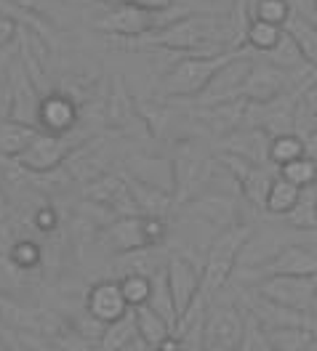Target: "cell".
Masks as SVG:
<instances>
[{"mask_svg": "<svg viewBox=\"0 0 317 351\" xmlns=\"http://www.w3.org/2000/svg\"><path fill=\"white\" fill-rule=\"evenodd\" d=\"M8 261H11L14 269H19V271H32V269H38L43 263V250H40L38 242L16 240L8 247Z\"/></svg>", "mask_w": 317, "mask_h": 351, "instance_id": "836d02e7", "label": "cell"}, {"mask_svg": "<svg viewBox=\"0 0 317 351\" xmlns=\"http://www.w3.org/2000/svg\"><path fill=\"white\" fill-rule=\"evenodd\" d=\"M298 107L307 112L309 117H317V80L298 96Z\"/></svg>", "mask_w": 317, "mask_h": 351, "instance_id": "ab89813d", "label": "cell"}, {"mask_svg": "<svg viewBox=\"0 0 317 351\" xmlns=\"http://www.w3.org/2000/svg\"><path fill=\"white\" fill-rule=\"evenodd\" d=\"M165 280H168V290H171L176 314L181 317L200 295V269L192 261H187L184 256H168Z\"/></svg>", "mask_w": 317, "mask_h": 351, "instance_id": "4fadbf2b", "label": "cell"}, {"mask_svg": "<svg viewBox=\"0 0 317 351\" xmlns=\"http://www.w3.org/2000/svg\"><path fill=\"white\" fill-rule=\"evenodd\" d=\"M0 240H3V237H0Z\"/></svg>", "mask_w": 317, "mask_h": 351, "instance_id": "681fc988", "label": "cell"}, {"mask_svg": "<svg viewBox=\"0 0 317 351\" xmlns=\"http://www.w3.org/2000/svg\"><path fill=\"white\" fill-rule=\"evenodd\" d=\"M298 192L294 184H288L285 178L274 176L270 184V192H267V199H264V210L272 213V216H288V210L296 205L298 199Z\"/></svg>", "mask_w": 317, "mask_h": 351, "instance_id": "4316f807", "label": "cell"}, {"mask_svg": "<svg viewBox=\"0 0 317 351\" xmlns=\"http://www.w3.org/2000/svg\"><path fill=\"white\" fill-rule=\"evenodd\" d=\"M267 56H270V64L283 69V72H294V69L307 64L304 56H301V51H298V45H296V40L285 29H283V38L277 40V45L272 48Z\"/></svg>", "mask_w": 317, "mask_h": 351, "instance_id": "1f68e13d", "label": "cell"}, {"mask_svg": "<svg viewBox=\"0 0 317 351\" xmlns=\"http://www.w3.org/2000/svg\"><path fill=\"white\" fill-rule=\"evenodd\" d=\"M309 247H312V250H315V253H317V242H315V245H309Z\"/></svg>", "mask_w": 317, "mask_h": 351, "instance_id": "bcb514c9", "label": "cell"}, {"mask_svg": "<svg viewBox=\"0 0 317 351\" xmlns=\"http://www.w3.org/2000/svg\"><path fill=\"white\" fill-rule=\"evenodd\" d=\"M32 226H35L38 232H43V234H51V232H56V226H59V213H56L51 205H40V208L35 210V216H32Z\"/></svg>", "mask_w": 317, "mask_h": 351, "instance_id": "8d00e7d4", "label": "cell"}, {"mask_svg": "<svg viewBox=\"0 0 317 351\" xmlns=\"http://www.w3.org/2000/svg\"><path fill=\"white\" fill-rule=\"evenodd\" d=\"M304 154H307V144H304V138L298 133H280V136H272L270 138L267 162H272L274 168H283V165L294 162V160L304 157Z\"/></svg>", "mask_w": 317, "mask_h": 351, "instance_id": "cb8c5ba5", "label": "cell"}, {"mask_svg": "<svg viewBox=\"0 0 317 351\" xmlns=\"http://www.w3.org/2000/svg\"><path fill=\"white\" fill-rule=\"evenodd\" d=\"M304 351H317V332H312V338H309V343L304 346Z\"/></svg>", "mask_w": 317, "mask_h": 351, "instance_id": "7bdbcfd3", "label": "cell"}, {"mask_svg": "<svg viewBox=\"0 0 317 351\" xmlns=\"http://www.w3.org/2000/svg\"><path fill=\"white\" fill-rule=\"evenodd\" d=\"M312 328H277L264 330L267 341H270L272 351H304V346L312 338Z\"/></svg>", "mask_w": 317, "mask_h": 351, "instance_id": "4dcf8cb0", "label": "cell"}, {"mask_svg": "<svg viewBox=\"0 0 317 351\" xmlns=\"http://www.w3.org/2000/svg\"><path fill=\"white\" fill-rule=\"evenodd\" d=\"M189 213H192L195 219H203L205 223L216 226V229H229V226L240 223V221H237V210H235V205H232V199H226V197L198 199V202H192V205H189Z\"/></svg>", "mask_w": 317, "mask_h": 351, "instance_id": "d6986e66", "label": "cell"}, {"mask_svg": "<svg viewBox=\"0 0 317 351\" xmlns=\"http://www.w3.org/2000/svg\"><path fill=\"white\" fill-rule=\"evenodd\" d=\"M312 234H315V240H317V229H315V232H312Z\"/></svg>", "mask_w": 317, "mask_h": 351, "instance_id": "7dc6e473", "label": "cell"}, {"mask_svg": "<svg viewBox=\"0 0 317 351\" xmlns=\"http://www.w3.org/2000/svg\"><path fill=\"white\" fill-rule=\"evenodd\" d=\"M264 301H272L277 306L294 308L309 314L317 304V277H294V274H272L256 280L250 287Z\"/></svg>", "mask_w": 317, "mask_h": 351, "instance_id": "8992f818", "label": "cell"}, {"mask_svg": "<svg viewBox=\"0 0 317 351\" xmlns=\"http://www.w3.org/2000/svg\"><path fill=\"white\" fill-rule=\"evenodd\" d=\"M117 285H120V293H123L128 308H139L150 301V287L152 285H150V277H144V274H123L117 280Z\"/></svg>", "mask_w": 317, "mask_h": 351, "instance_id": "e575fe53", "label": "cell"}, {"mask_svg": "<svg viewBox=\"0 0 317 351\" xmlns=\"http://www.w3.org/2000/svg\"><path fill=\"white\" fill-rule=\"evenodd\" d=\"M80 120V107L75 104V99L67 93L51 90L40 96L38 104V114H35V128L48 136H67L69 131H75Z\"/></svg>", "mask_w": 317, "mask_h": 351, "instance_id": "30bf717a", "label": "cell"}, {"mask_svg": "<svg viewBox=\"0 0 317 351\" xmlns=\"http://www.w3.org/2000/svg\"><path fill=\"white\" fill-rule=\"evenodd\" d=\"M222 168L226 173L235 178V184L240 186L243 197L248 199L253 208H264V199H267V192H270V184L274 176L267 171V165H253L248 160L237 157V154L224 152L219 157Z\"/></svg>", "mask_w": 317, "mask_h": 351, "instance_id": "8fae6325", "label": "cell"}, {"mask_svg": "<svg viewBox=\"0 0 317 351\" xmlns=\"http://www.w3.org/2000/svg\"><path fill=\"white\" fill-rule=\"evenodd\" d=\"M134 338H136L134 314L128 311L123 319H117V322L104 328L102 338H99V351H120V349H126Z\"/></svg>", "mask_w": 317, "mask_h": 351, "instance_id": "f1b7e54d", "label": "cell"}, {"mask_svg": "<svg viewBox=\"0 0 317 351\" xmlns=\"http://www.w3.org/2000/svg\"><path fill=\"white\" fill-rule=\"evenodd\" d=\"M75 152V144H69L67 136H48V133H38L30 147L16 157V165L24 173H51L56 168H62Z\"/></svg>", "mask_w": 317, "mask_h": 351, "instance_id": "ba28073f", "label": "cell"}, {"mask_svg": "<svg viewBox=\"0 0 317 351\" xmlns=\"http://www.w3.org/2000/svg\"><path fill=\"white\" fill-rule=\"evenodd\" d=\"M283 29L296 40L298 51H301V56H304V62L317 69V24L309 22V19H304L301 14H296L294 11L291 19L285 22Z\"/></svg>", "mask_w": 317, "mask_h": 351, "instance_id": "7402d4cb", "label": "cell"}, {"mask_svg": "<svg viewBox=\"0 0 317 351\" xmlns=\"http://www.w3.org/2000/svg\"><path fill=\"white\" fill-rule=\"evenodd\" d=\"M315 3H317V0H315Z\"/></svg>", "mask_w": 317, "mask_h": 351, "instance_id": "f907efd6", "label": "cell"}, {"mask_svg": "<svg viewBox=\"0 0 317 351\" xmlns=\"http://www.w3.org/2000/svg\"><path fill=\"white\" fill-rule=\"evenodd\" d=\"M86 311L102 325H113L117 319H123L131 308L120 293L117 280H102V282L91 285V290L86 293Z\"/></svg>", "mask_w": 317, "mask_h": 351, "instance_id": "9a60e30c", "label": "cell"}, {"mask_svg": "<svg viewBox=\"0 0 317 351\" xmlns=\"http://www.w3.org/2000/svg\"><path fill=\"white\" fill-rule=\"evenodd\" d=\"M246 330V311L235 306H211L205 308L203 343L205 351H235Z\"/></svg>", "mask_w": 317, "mask_h": 351, "instance_id": "52a82bcc", "label": "cell"}, {"mask_svg": "<svg viewBox=\"0 0 317 351\" xmlns=\"http://www.w3.org/2000/svg\"><path fill=\"white\" fill-rule=\"evenodd\" d=\"M131 314H134L136 338H139L147 349H155L163 338H168V335L174 332V328H171L160 314H155L150 306L131 308Z\"/></svg>", "mask_w": 317, "mask_h": 351, "instance_id": "44dd1931", "label": "cell"}, {"mask_svg": "<svg viewBox=\"0 0 317 351\" xmlns=\"http://www.w3.org/2000/svg\"><path fill=\"white\" fill-rule=\"evenodd\" d=\"M280 171V178H285L288 184H294L296 189H307V186H317V160L315 157H309V154H304V157H298L294 162H288V165H283V168H277Z\"/></svg>", "mask_w": 317, "mask_h": 351, "instance_id": "f546056e", "label": "cell"}, {"mask_svg": "<svg viewBox=\"0 0 317 351\" xmlns=\"http://www.w3.org/2000/svg\"><path fill=\"white\" fill-rule=\"evenodd\" d=\"M291 14H294V8H291L288 0H256L248 19H259V22L274 24V27H285Z\"/></svg>", "mask_w": 317, "mask_h": 351, "instance_id": "d6a6232c", "label": "cell"}, {"mask_svg": "<svg viewBox=\"0 0 317 351\" xmlns=\"http://www.w3.org/2000/svg\"><path fill=\"white\" fill-rule=\"evenodd\" d=\"M8 219V197H5V192H3V186H0V223Z\"/></svg>", "mask_w": 317, "mask_h": 351, "instance_id": "b9f144b4", "label": "cell"}, {"mask_svg": "<svg viewBox=\"0 0 317 351\" xmlns=\"http://www.w3.org/2000/svg\"><path fill=\"white\" fill-rule=\"evenodd\" d=\"M309 120H312V123H309V131L307 133H312V136L317 138V117H309Z\"/></svg>", "mask_w": 317, "mask_h": 351, "instance_id": "ee69618b", "label": "cell"}, {"mask_svg": "<svg viewBox=\"0 0 317 351\" xmlns=\"http://www.w3.org/2000/svg\"><path fill=\"white\" fill-rule=\"evenodd\" d=\"M11 51H14V45H8V48H0V83L8 77V69H11L14 59H16V56H11Z\"/></svg>", "mask_w": 317, "mask_h": 351, "instance_id": "60d3db41", "label": "cell"}, {"mask_svg": "<svg viewBox=\"0 0 317 351\" xmlns=\"http://www.w3.org/2000/svg\"><path fill=\"white\" fill-rule=\"evenodd\" d=\"M280 38H283V27L259 22V19H248L246 29H243V40H246L253 51H259V53H270Z\"/></svg>", "mask_w": 317, "mask_h": 351, "instance_id": "83f0119b", "label": "cell"}, {"mask_svg": "<svg viewBox=\"0 0 317 351\" xmlns=\"http://www.w3.org/2000/svg\"><path fill=\"white\" fill-rule=\"evenodd\" d=\"M253 59L243 56L240 51L226 62L205 86V90L198 96V107H213V104H224V101H235L240 99V90L246 86Z\"/></svg>", "mask_w": 317, "mask_h": 351, "instance_id": "9c48e42d", "label": "cell"}, {"mask_svg": "<svg viewBox=\"0 0 317 351\" xmlns=\"http://www.w3.org/2000/svg\"><path fill=\"white\" fill-rule=\"evenodd\" d=\"M134 120H141V117H134V99L128 96L120 75H115L113 93H110V101H107V123L115 128H126Z\"/></svg>", "mask_w": 317, "mask_h": 351, "instance_id": "d4e9b609", "label": "cell"}, {"mask_svg": "<svg viewBox=\"0 0 317 351\" xmlns=\"http://www.w3.org/2000/svg\"><path fill=\"white\" fill-rule=\"evenodd\" d=\"M237 51H226L219 56H179L176 64L160 77V99H198L211 83V77L235 56Z\"/></svg>", "mask_w": 317, "mask_h": 351, "instance_id": "3957f363", "label": "cell"}, {"mask_svg": "<svg viewBox=\"0 0 317 351\" xmlns=\"http://www.w3.org/2000/svg\"><path fill=\"white\" fill-rule=\"evenodd\" d=\"M283 93H291L288 90V75L277 66L267 64H256L250 66L248 77H246V86L240 90V99L246 104H267V101H274L277 96Z\"/></svg>", "mask_w": 317, "mask_h": 351, "instance_id": "5bb4252c", "label": "cell"}, {"mask_svg": "<svg viewBox=\"0 0 317 351\" xmlns=\"http://www.w3.org/2000/svg\"><path fill=\"white\" fill-rule=\"evenodd\" d=\"M272 274L317 277V253L309 245H283L267 263L256 266V280Z\"/></svg>", "mask_w": 317, "mask_h": 351, "instance_id": "7c38bea8", "label": "cell"}, {"mask_svg": "<svg viewBox=\"0 0 317 351\" xmlns=\"http://www.w3.org/2000/svg\"><path fill=\"white\" fill-rule=\"evenodd\" d=\"M19 40V22L11 14L0 11V48H8Z\"/></svg>", "mask_w": 317, "mask_h": 351, "instance_id": "74e56055", "label": "cell"}, {"mask_svg": "<svg viewBox=\"0 0 317 351\" xmlns=\"http://www.w3.org/2000/svg\"><path fill=\"white\" fill-rule=\"evenodd\" d=\"M150 351H155V349H150Z\"/></svg>", "mask_w": 317, "mask_h": 351, "instance_id": "c3c4849f", "label": "cell"}, {"mask_svg": "<svg viewBox=\"0 0 317 351\" xmlns=\"http://www.w3.org/2000/svg\"><path fill=\"white\" fill-rule=\"evenodd\" d=\"M150 301L144 306H150L155 314H160L171 328L176 325L179 314H176V306H174V298H171V290H168V280H165V266L158 269L155 274H150Z\"/></svg>", "mask_w": 317, "mask_h": 351, "instance_id": "603a6c76", "label": "cell"}, {"mask_svg": "<svg viewBox=\"0 0 317 351\" xmlns=\"http://www.w3.org/2000/svg\"><path fill=\"white\" fill-rule=\"evenodd\" d=\"M240 40L243 38L237 35L235 24L208 14H184L168 27L141 38V43L171 51L176 56H219L237 51Z\"/></svg>", "mask_w": 317, "mask_h": 351, "instance_id": "6da1fadb", "label": "cell"}, {"mask_svg": "<svg viewBox=\"0 0 317 351\" xmlns=\"http://www.w3.org/2000/svg\"><path fill=\"white\" fill-rule=\"evenodd\" d=\"M0 351H8V349H5V343H3V341H0Z\"/></svg>", "mask_w": 317, "mask_h": 351, "instance_id": "f6af8a7d", "label": "cell"}, {"mask_svg": "<svg viewBox=\"0 0 317 351\" xmlns=\"http://www.w3.org/2000/svg\"><path fill=\"white\" fill-rule=\"evenodd\" d=\"M128 192H131V199L136 205V213L139 216H155V219H165L174 205H176V197L165 189H158V186H150L144 181H136V178H128Z\"/></svg>", "mask_w": 317, "mask_h": 351, "instance_id": "e0dca14e", "label": "cell"}, {"mask_svg": "<svg viewBox=\"0 0 317 351\" xmlns=\"http://www.w3.org/2000/svg\"><path fill=\"white\" fill-rule=\"evenodd\" d=\"M165 237H168V223L165 219H155V216H120L104 226V240L117 253L163 247Z\"/></svg>", "mask_w": 317, "mask_h": 351, "instance_id": "5b68a950", "label": "cell"}, {"mask_svg": "<svg viewBox=\"0 0 317 351\" xmlns=\"http://www.w3.org/2000/svg\"><path fill=\"white\" fill-rule=\"evenodd\" d=\"M35 125L16 123V120H0V157L5 160H16L19 154L30 147V141L38 136Z\"/></svg>", "mask_w": 317, "mask_h": 351, "instance_id": "ffe728a7", "label": "cell"}, {"mask_svg": "<svg viewBox=\"0 0 317 351\" xmlns=\"http://www.w3.org/2000/svg\"><path fill=\"white\" fill-rule=\"evenodd\" d=\"M288 223L298 232H315L317 229V186H307L298 192L296 205L288 210Z\"/></svg>", "mask_w": 317, "mask_h": 351, "instance_id": "484cf974", "label": "cell"}, {"mask_svg": "<svg viewBox=\"0 0 317 351\" xmlns=\"http://www.w3.org/2000/svg\"><path fill=\"white\" fill-rule=\"evenodd\" d=\"M235 351H272L261 325L250 317L248 311H246V330H243V338H240V343H237Z\"/></svg>", "mask_w": 317, "mask_h": 351, "instance_id": "d590c367", "label": "cell"}, {"mask_svg": "<svg viewBox=\"0 0 317 351\" xmlns=\"http://www.w3.org/2000/svg\"><path fill=\"white\" fill-rule=\"evenodd\" d=\"M267 149H270V136L259 128H237V131L226 133V152L237 154L243 160H248L253 165H264L267 162Z\"/></svg>", "mask_w": 317, "mask_h": 351, "instance_id": "ac0fdd59", "label": "cell"}, {"mask_svg": "<svg viewBox=\"0 0 317 351\" xmlns=\"http://www.w3.org/2000/svg\"><path fill=\"white\" fill-rule=\"evenodd\" d=\"M104 3H131L136 8L152 11V14H163V11H171L176 0H104Z\"/></svg>", "mask_w": 317, "mask_h": 351, "instance_id": "f35d334b", "label": "cell"}, {"mask_svg": "<svg viewBox=\"0 0 317 351\" xmlns=\"http://www.w3.org/2000/svg\"><path fill=\"white\" fill-rule=\"evenodd\" d=\"M187 11H163V14H152L144 8H136L131 3H107V11L102 14V19L96 22V29L107 32V35H117V38H134L141 40L144 35H152L171 22H176Z\"/></svg>", "mask_w": 317, "mask_h": 351, "instance_id": "277c9868", "label": "cell"}, {"mask_svg": "<svg viewBox=\"0 0 317 351\" xmlns=\"http://www.w3.org/2000/svg\"><path fill=\"white\" fill-rule=\"evenodd\" d=\"M250 234H253L250 226L235 223L229 229H222L219 237L211 242L208 256H205V266L200 269V293L208 301H213V295L219 290H224L229 277L235 274L240 253H243V247H246Z\"/></svg>", "mask_w": 317, "mask_h": 351, "instance_id": "7a4b0ae2", "label": "cell"}, {"mask_svg": "<svg viewBox=\"0 0 317 351\" xmlns=\"http://www.w3.org/2000/svg\"><path fill=\"white\" fill-rule=\"evenodd\" d=\"M243 311H248L250 317L261 325V330H277V328H312L309 325V314L294 311V308L277 306L272 301H264L261 295H250V304Z\"/></svg>", "mask_w": 317, "mask_h": 351, "instance_id": "2e32d148", "label": "cell"}]
</instances>
